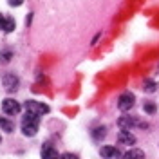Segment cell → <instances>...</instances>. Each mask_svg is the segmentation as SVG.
I'll return each instance as SVG.
<instances>
[{
    "instance_id": "19",
    "label": "cell",
    "mask_w": 159,
    "mask_h": 159,
    "mask_svg": "<svg viewBox=\"0 0 159 159\" xmlns=\"http://www.w3.org/2000/svg\"><path fill=\"white\" fill-rule=\"evenodd\" d=\"M4 22H6V18L2 16V13H0V31L4 29Z\"/></svg>"
},
{
    "instance_id": "15",
    "label": "cell",
    "mask_w": 159,
    "mask_h": 159,
    "mask_svg": "<svg viewBox=\"0 0 159 159\" xmlns=\"http://www.w3.org/2000/svg\"><path fill=\"white\" fill-rule=\"evenodd\" d=\"M15 25H16L15 20L9 16V18H6V22H4V29L2 31H6V33H13V31H15Z\"/></svg>"
},
{
    "instance_id": "7",
    "label": "cell",
    "mask_w": 159,
    "mask_h": 159,
    "mask_svg": "<svg viewBox=\"0 0 159 159\" xmlns=\"http://www.w3.org/2000/svg\"><path fill=\"white\" fill-rule=\"evenodd\" d=\"M42 159H60V154L51 143H43L42 145Z\"/></svg>"
},
{
    "instance_id": "11",
    "label": "cell",
    "mask_w": 159,
    "mask_h": 159,
    "mask_svg": "<svg viewBox=\"0 0 159 159\" xmlns=\"http://www.w3.org/2000/svg\"><path fill=\"white\" fill-rule=\"evenodd\" d=\"M143 90H145L147 94H152V92H156V90H157V81H156V80L147 78L145 81H143Z\"/></svg>"
},
{
    "instance_id": "13",
    "label": "cell",
    "mask_w": 159,
    "mask_h": 159,
    "mask_svg": "<svg viewBox=\"0 0 159 159\" xmlns=\"http://www.w3.org/2000/svg\"><path fill=\"white\" fill-rule=\"evenodd\" d=\"M105 136H107V129L105 127H98V129L92 130V138L96 139V141H101Z\"/></svg>"
},
{
    "instance_id": "3",
    "label": "cell",
    "mask_w": 159,
    "mask_h": 159,
    "mask_svg": "<svg viewBox=\"0 0 159 159\" xmlns=\"http://www.w3.org/2000/svg\"><path fill=\"white\" fill-rule=\"evenodd\" d=\"M134 105H136V96L132 92H123L118 98V109L123 112H129Z\"/></svg>"
},
{
    "instance_id": "17",
    "label": "cell",
    "mask_w": 159,
    "mask_h": 159,
    "mask_svg": "<svg viewBox=\"0 0 159 159\" xmlns=\"http://www.w3.org/2000/svg\"><path fill=\"white\" fill-rule=\"evenodd\" d=\"M60 159H80L76 154H70V152H65V154H61L60 156Z\"/></svg>"
},
{
    "instance_id": "2",
    "label": "cell",
    "mask_w": 159,
    "mask_h": 159,
    "mask_svg": "<svg viewBox=\"0 0 159 159\" xmlns=\"http://www.w3.org/2000/svg\"><path fill=\"white\" fill-rule=\"evenodd\" d=\"M118 127L121 130H130L132 127H139V129H147L148 125L145 123V121H141V119L134 118V116H121L118 119Z\"/></svg>"
},
{
    "instance_id": "14",
    "label": "cell",
    "mask_w": 159,
    "mask_h": 159,
    "mask_svg": "<svg viewBox=\"0 0 159 159\" xmlns=\"http://www.w3.org/2000/svg\"><path fill=\"white\" fill-rule=\"evenodd\" d=\"M11 58H13V51L4 49L2 52H0V63H9Z\"/></svg>"
},
{
    "instance_id": "9",
    "label": "cell",
    "mask_w": 159,
    "mask_h": 159,
    "mask_svg": "<svg viewBox=\"0 0 159 159\" xmlns=\"http://www.w3.org/2000/svg\"><path fill=\"white\" fill-rule=\"evenodd\" d=\"M118 143L119 145H129L130 147V145H136V138L130 134L129 130H121L118 134Z\"/></svg>"
},
{
    "instance_id": "4",
    "label": "cell",
    "mask_w": 159,
    "mask_h": 159,
    "mask_svg": "<svg viewBox=\"0 0 159 159\" xmlns=\"http://www.w3.org/2000/svg\"><path fill=\"white\" fill-rule=\"evenodd\" d=\"M25 110H27V112H33V114H36V116H43V114L49 112V107H47L45 103H40V101L29 99V101H25Z\"/></svg>"
},
{
    "instance_id": "10",
    "label": "cell",
    "mask_w": 159,
    "mask_h": 159,
    "mask_svg": "<svg viewBox=\"0 0 159 159\" xmlns=\"http://www.w3.org/2000/svg\"><path fill=\"white\" fill-rule=\"evenodd\" d=\"M121 159H145V152L141 148H130L121 156Z\"/></svg>"
},
{
    "instance_id": "5",
    "label": "cell",
    "mask_w": 159,
    "mask_h": 159,
    "mask_svg": "<svg viewBox=\"0 0 159 159\" xmlns=\"http://www.w3.org/2000/svg\"><path fill=\"white\" fill-rule=\"evenodd\" d=\"M2 110H4V114H7V116H16L20 110H22V107H20V103L16 99L6 98L2 101Z\"/></svg>"
},
{
    "instance_id": "8",
    "label": "cell",
    "mask_w": 159,
    "mask_h": 159,
    "mask_svg": "<svg viewBox=\"0 0 159 159\" xmlns=\"http://www.w3.org/2000/svg\"><path fill=\"white\" fill-rule=\"evenodd\" d=\"M99 156L103 159H119L121 157V154H119V150L116 147H101L99 148Z\"/></svg>"
},
{
    "instance_id": "6",
    "label": "cell",
    "mask_w": 159,
    "mask_h": 159,
    "mask_svg": "<svg viewBox=\"0 0 159 159\" xmlns=\"http://www.w3.org/2000/svg\"><path fill=\"white\" fill-rule=\"evenodd\" d=\"M2 85H4V89L7 90V92H16L20 87V80L18 76H15V74H4V78H2Z\"/></svg>"
},
{
    "instance_id": "1",
    "label": "cell",
    "mask_w": 159,
    "mask_h": 159,
    "mask_svg": "<svg viewBox=\"0 0 159 159\" xmlns=\"http://www.w3.org/2000/svg\"><path fill=\"white\" fill-rule=\"evenodd\" d=\"M38 125H40V116L33 114V112H25V116L22 118V134L27 136V138L36 136Z\"/></svg>"
},
{
    "instance_id": "16",
    "label": "cell",
    "mask_w": 159,
    "mask_h": 159,
    "mask_svg": "<svg viewBox=\"0 0 159 159\" xmlns=\"http://www.w3.org/2000/svg\"><path fill=\"white\" fill-rule=\"evenodd\" d=\"M143 109H145V112H147V114H154V112L157 110V107H156L154 103H150V101H147V103L143 105Z\"/></svg>"
},
{
    "instance_id": "18",
    "label": "cell",
    "mask_w": 159,
    "mask_h": 159,
    "mask_svg": "<svg viewBox=\"0 0 159 159\" xmlns=\"http://www.w3.org/2000/svg\"><path fill=\"white\" fill-rule=\"evenodd\" d=\"M7 2H9L11 7H18V6H22V4H24V0H7Z\"/></svg>"
},
{
    "instance_id": "12",
    "label": "cell",
    "mask_w": 159,
    "mask_h": 159,
    "mask_svg": "<svg viewBox=\"0 0 159 159\" xmlns=\"http://www.w3.org/2000/svg\"><path fill=\"white\" fill-rule=\"evenodd\" d=\"M0 130L11 134V132L15 130V123H13L11 119H7V118H0Z\"/></svg>"
}]
</instances>
